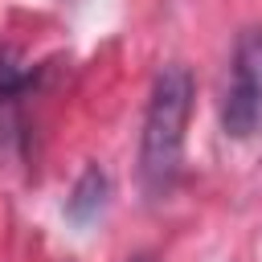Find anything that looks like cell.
I'll list each match as a JSON object with an SVG mask.
<instances>
[{
  "mask_svg": "<svg viewBox=\"0 0 262 262\" xmlns=\"http://www.w3.org/2000/svg\"><path fill=\"white\" fill-rule=\"evenodd\" d=\"M106 196H111V180H106V172H102L98 164H90V168L78 176L74 192L66 196V217L78 221V225H90V221L106 209Z\"/></svg>",
  "mask_w": 262,
  "mask_h": 262,
  "instance_id": "277c9868",
  "label": "cell"
},
{
  "mask_svg": "<svg viewBox=\"0 0 262 262\" xmlns=\"http://www.w3.org/2000/svg\"><path fill=\"white\" fill-rule=\"evenodd\" d=\"M221 131L237 143L262 135V29H242L221 90Z\"/></svg>",
  "mask_w": 262,
  "mask_h": 262,
  "instance_id": "7a4b0ae2",
  "label": "cell"
},
{
  "mask_svg": "<svg viewBox=\"0 0 262 262\" xmlns=\"http://www.w3.org/2000/svg\"><path fill=\"white\" fill-rule=\"evenodd\" d=\"M29 94H33V74L8 45H0V156L20 151V143H25Z\"/></svg>",
  "mask_w": 262,
  "mask_h": 262,
  "instance_id": "3957f363",
  "label": "cell"
},
{
  "mask_svg": "<svg viewBox=\"0 0 262 262\" xmlns=\"http://www.w3.org/2000/svg\"><path fill=\"white\" fill-rule=\"evenodd\" d=\"M192 102H196L192 70L180 61H168L151 78L143 127H139V188L147 201H168L176 192V180L184 172Z\"/></svg>",
  "mask_w": 262,
  "mask_h": 262,
  "instance_id": "6da1fadb",
  "label": "cell"
}]
</instances>
